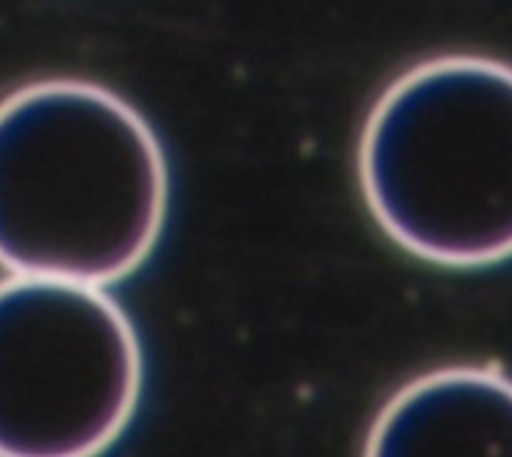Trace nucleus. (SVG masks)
<instances>
[{
    "instance_id": "1",
    "label": "nucleus",
    "mask_w": 512,
    "mask_h": 457,
    "mask_svg": "<svg viewBox=\"0 0 512 457\" xmlns=\"http://www.w3.org/2000/svg\"><path fill=\"white\" fill-rule=\"evenodd\" d=\"M153 128L88 80H40L0 100V265L113 285L145 263L168 215Z\"/></svg>"
},
{
    "instance_id": "2",
    "label": "nucleus",
    "mask_w": 512,
    "mask_h": 457,
    "mask_svg": "<svg viewBox=\"0 0 512 457\" xmlns=\"http://www.w3.org/2000/svg\"><path fill=\"white\" fill-rule=\"evenodd\" d=\"M358 175L373 218L415 258H512V65L443 55L405 70L365 120Z\"/></svg>"
},
{
    "instance_id": "3",
    "label": "nucleus",
    "mask_w": 512,
    "mask_h": 457,
    "mask_svg": "<svg viewBox=\"0 0 512 457\" xmlns=\"http://www.w3.org/2000/svg\"><path fill=\"white\" fill-rule=\"evenodd\" d=\"M143 355L100 285L0 280V455L88 457L133 420Z\"/></svg>"
},
{
    "instance_id": "4",
    "label": "nucleus",
    "mask_w": 512,
    "mask_h": 457,
    "mask_svg": "<svg viewBox=\"0 0 512 457\" xmlns=\"http://www.w3.org/2000/svg\"><path fill=\"white\" fill-rule=\"evenodd\" d=\"M368 455H512V380L495 368H440L385 403Z\"/></svg>"
}]
</instances>
